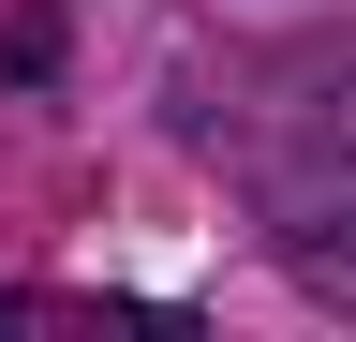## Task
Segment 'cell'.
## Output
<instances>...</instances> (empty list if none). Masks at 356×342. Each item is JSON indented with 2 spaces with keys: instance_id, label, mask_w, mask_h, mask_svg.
Returning <instances> with one entry per match:
<instances>
[{
  "instance_id": "obj_1",
  "label": "cell",
  "mask_w": 356,
  "mask_h": 342,
  "mask_svg": "<svg viewBox=\"0 0 356 342\" xmlns=\"http://www.w3.org/2000/svg\"><path fill=\"white\" fill-rule=\"evenodd\" d=\"M267 224H282L297 268H356V75H312V90L282 104V134H267Z\"/></svg>"
}]
</instances>
